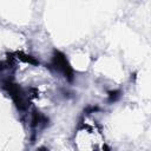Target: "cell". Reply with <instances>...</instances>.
<instances>
[{"instance_id":"cell-4","label":"cell","mask_w":151,"mask_h":151,"mask_svg":"<svg viewBox=\"0 0 151 151\" xmlns=\"http://www.w3.org/2000/svg\"><path fill=\"white\" fill-rule=\"evenodd\" d=\"M120 94H122V92H120L119 90H113V91H110V92H109V101H110V103L117 101V100L120 98Z\"/></svg>"},{"instance_id":"cell-3","label":"cell","mask_w":151,"mask_h":151,"mask_svg":"<svg viewBox=\"0 0 151 151\" xmlns=\"http://www.w3.org/2000/svg\"><path fill=\"white\" fill-rule=\"evenodd\" d=\"M17 57H18V59L22 60L24 63H27V64H31V65H39V61L34 57L28 55V54H25L22 52H18L17 53Z\"/></svg>"},{"instance_id":"cell-6","label":"cell","mask_w":151,"mask_h":151,"mask_svg":"<svg viewBox=\"0 0 151 151\" xmlns=\"http://www.w3.org/2000/svg\"><path fill=\"white\" fill-rule=\"evenodd\" d=\"M37 151H50V150H48L47 147H44V146H42V147H39Z\"/></svg>"},{"instance_id":"cell-5","label":"cell","mask_w":151,"mask_h":151,"mask_svg":"<svg viewBox=\"0 0 151 151\" xmlns=\"http://www.w3.org/2000/svg\"><path fill=\"white\" fill-rule=\"evenodd\" d=\"M103 151H111V147H110L109 145H106V144H105V145L103 146Z\"/></svg>"},{"instance_id":"cell-2","label":"cell","mask_w":151,"mask_h":151,"mask_svg":"<svg viewBox=\"0 0 151 151\" xmlns=\"http://www.w3.org/2000/svg\"><path fill=\"white\" fill-rule=\"evenodd\" d=\"M47 124H48V117L47 116H45L44 113H40L38 111H33L32 117H31V126L34 131L46 127Z\"/></svg>"},{"instance_id":"cell-1","label":"cell","mask_w":151,"mask_h":151,"mask_svg":"<svg viewBox=\"0 0 151 151\" xmlns=\"http://www.w3.org/2000/svg\"><path fill=\"white\" fill-rule=\"evenodd\" d=\"M51 65H52V67L55 71L60 72L68 81H71L73 79V70H72V67H71V65H70L66 55L63 52L54 50Z\"/></svg>"}]
</instances>
